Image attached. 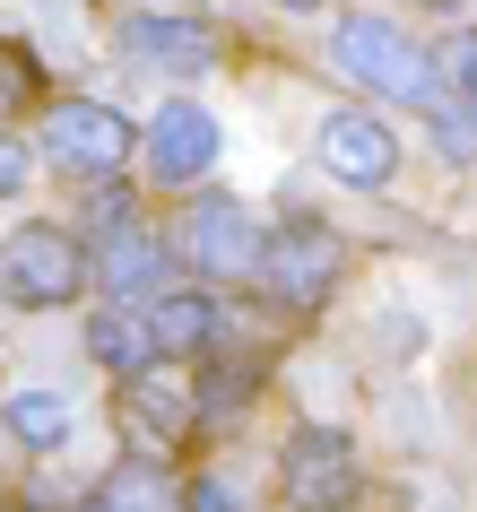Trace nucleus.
<instances>
[{"label": "nucleus", "mask_w": 477, "mask_h": 512, "mask_svg": "<svg viewBox=\"0 0 477 512\" xmlns=\"http://www.w3.org/2000/svg\"><path fill=\"white\" fill-rule=\"evenodd\" d=\"M339 70L347 79H365L373 96H391V105H443V79H434V53H425L417 35H399L391 18H339Z\"/></svg>", "instance_id": "f257e3e1"}, {"label": "nucleus", "mask_w": 477, "mask_h": 512, "mask_svg": "<svg viewBox=\"0 0 477 512\" xmlns=\"http://www.w3.org/2000/svg\"><path fill=\"white\" fill-rule=\"evenodd\" d=\"M79 287H87V243L70 235V226L35 217V226H18V235L0 243V296L9 304L61 313V304H79Z\"/></svg>", "instance_id": "f03ea898"}, {"label": "nucleus", "mask_w": 477, "mask_h": 512, "mask_svg": "<svg viewBox=\"0 0 477 512\" xmlns=\"http://www.w3.org/2000/svg\"><path fill=\"white\" fill-rule=\"evenodd\" d=\"M269 287V304H287V313H321L330 304V287L347 278V243L321 226V217H287L278 235H261V270H252Z\"/></svg>", "instance_id": "7ed1b4c3"}, {"label": "nucleus", "mask_w": 477, "mask_h": 512, "mask_svg": "<svg viewBox=\"0 0 477 512\" xmlns=\"http://www.w3.org/2000/svg\"><path fill=\"white\" fill-rule=\"evenodd\" d=\"M278 495L295 512H347L365 495V452H356V434L339 426H295L278 443Z\"/></svg>", "instance_id": "20e7f679"}, {"label": "nucleus", "mask_w": 477, "mask_h": 512, "mask_svg": "<svg viewBox=\"0 0 477 512\" xmlns=\"http://www.w3.org/2000/svg\"><path fill=\"white\" fill-rule=\"evenodd\" d=\"M174 252H183L200 278H252L261 270V226H252V209L243 200H226V191H200L183 209V226H174Z\"/></svg>", "instance_id": "39448f33"}, {"label": "nucleus", "mask_w": 477, "mask_h": 512, "mask_svg": "<svg viewBox=\"0 0 477 512\" xmlns=\"http://www.w3.org/2000/svg\"><path fill=\"white\" fill-rule=\"evenodd\" d=\"M131 148H139V131L122 122L113 105H53L44 113V157L61 165V174H79V183H113L122 165H131Z\"/></svg>", "instance_id": "423d86ee"}, {"label": "nucleus", "mask_w": 477, "mask_h": 512, "mask_svg": "<svg viewBox=\"0 0 477 512\" xmlns=\"http://www.w3.org/2000/svg\"><path fill=\"white\" fill-rule=\"evenodd\" d=\"M321 165L339 174V183H356V191H382L399 174V139H391V122L382 113H330L321 122Z\"/></svg>", "instance_id": "0eeeda50"}, {"label": "nucleus", "mask_w": 477, "mask_h": 512, "mask_svg": "<svg viewBox=\"0 0 477 512\" xmlns=\"http://www.w3.org/2000/svg\"><path fill=\"white\" fill-rule=\"evenodd\" d=\"M122 44H131V61H148V70H165V79H209L217 70V35L200 27V18H122Z\"/></svg>", "instance_id": "6e6552de"}, {"label": "nucleus", "mask_w": 477, "mask_h": 512, "mask_svg": "<svg viewBox=\"0 0 477 512\" xmlns=\"http://www.w3.org/2000/svg\"><path fill=\"white\" fill-rule=\"evenodd\" d=\"M217 165V122L200 105H165L157 131H148V174L157 183H200Z\"/></svg>", "instance_id": "1a4fd4ad"}, {"label": "nucleus", "mask_w": 477, "mask_h": 512, "mask_svg": "<svg viewBox=\"0 0 477 512\" xmlns=\"http://www.w3.org/2000/svg\"><path fill=\"white\" fill-rule=\"evenodd\" d=\"M139 330H148V356H200V348H217L226 313H217V296H200V287H174V296H157L139 313Z\"/></svg>", "instance_id": "9d476101"}, {"label": "nucleus", "mask_w": 477, "mask_h": 512, "mask_svg": "<svg viewBox=\"0 0 477 512\" xmlns=\"http://www.w3.org/2000/svg\"><path fill=\"white\" fill-rule=\"evenodd\" d=\"M165 261H174V252H157V235H148V226H105V235L87 243V270L105 278V287H122V296L157 287Z\"/></svg>", "instance_id": "9b49d317"}, {"label": "nucleus", "mask_w": 477, "mask_h": 512, "mask_svg": "<svg viewBox=\"0 0 477 512\" xmlns=\"http://www.w3.org/2000/svg\"><path fill=\"white\" fill-rule=\"evenodd\" d=\"M191 417H200V408H191V391H174V382H157V374H139L131 391H122V426H131V443H148V434H157V452H165Z\"/></svg>", "instance_id": "f8f14e48"}, {"label": "nucleus", "mask_w": 477, "mask_h": 512, "mask_svg": "<svg viewBox=\"0 0 477 512\" xmlns=\"http://www.w3.org/2000/svg\"><path fill=\"white\" fill-rule=\"evenodd\" d=\"M87 512H174V486H165V460H113Z\"/></svg>", "instance_id": "ddd939ff"}, {"label": "nucleus", "mask_w": 477, "mask_h": 512, "mask_svg": "<svg viewBox=\"0 0 477 512\" xmlns=\"http://www.w3.org/2000/svg\"><path fill=\"white\" fill-rule=\"evenodd\" d=\"M0 417H9V434L35 443V452H61V443H70V400H53V391H9Z\"/></svg>", "instance_id": "4468645a"}, {"label": "nucleus", "mask_w": 477, "mask_h": 512, "mask_svg": "<svg viewBox=\"0 0 477 512\" xmlns=\"http://www.w3.org/2000/svg\"><path fill=\"white\" fill-rule=\"evenodd\" d=\"M87 348L105 356L113 374H139V365H148V330H139V313H96V322H87Z\"/></svg>", "instance_id": "2eb2a0df"}, {"label": "nucleus", "mask_w": 477, "mask_h": 512, "mask_svg": "<svg viewBox=\"0 0 477 512\" xmlns=\"http://www.w3.org/2000/svg\"><path fill=\"white\" fill-rule=\"evenodd\" d=\"M252 391H261V365H217V374L191 391V408H200V417H226V408H243Z\"/></svg>", "instance_id": "dca6fc26"}, {"label": "nucleus", "mask_w": 477, "mask_h": 512, "mask_svg": "<svg viewBox=\"0 0 477 512\" xmlns=\"http://www.w3.org/2000/svg\"><path fill=\"white\" fill-rule=\"evenodd\" d=\"M27 96H35V61L18 53V44H0V122L27 105Z\"/></svg>", "instance_id": "f3484780"}, {"label": "nucleus", "mask_w": 477, "mask_h": 512, "mask_svg": "<svg viewBox=\"0 0 477 512\" xmlns=\"http://www.w3.org/2000/svg\"><path fill=\"white\" fill-rule=\"evenodd\" d=\"M425 122L443 131L451 157H477V122H469V105H425Z\"/></svg>", "instance_id": "a211bd4d"}, {"label": "nucleus", "mask_w": 477, "mask_h": 512, "mask_svg": "<svg viewBox=\"0 0 477 512\" xmlns=\"http://www.w3.org/2000/svg\"><path fill=\"white\" fill-rule=\"evenodd\" d=\"M174 512H235V486L226 478H191L183 495H174Z\"/></svg>", "instance_id": "6ab92c4d"}, {"label": "nucleus", "mask_w": 477, "mask_h": 512, "mask_svg": "<svg viewBox=\"0 0 477 512\" xmlns=\"http://www.w3.org/2000/svg\"><path fill=\"white\" fill-rule=\"evenodd\" d=\"M18 191H27V139L0 131V200H18Z\"/></svg>", "instance_id": "aec40b11"}, {"label": "nucleus", "mask_w": 477, "mask_h": 512, "mask_svg": "<svg viewBox=\"0 0 477 512\" xmlns=\"http://www.w3.org/2000/svg\"><path fill=\"white\" fill-rule=\"evenodd\" d=\"M451 70H460V105L477 113V35H460V61H451Z\"/></svg>", "instance_id": "412c9836"}, {"label": "nucleus", "mask_w": 477, "mask_h": 512, "mask_svg": "<svg viewBox=\"0 0 477 512\" xmlns=\"http://www.w3.org/2000/svg\"><path fill=\"white\" fill-rule=\"evenodd\" d=\"M278 9H295V18H304V9H321V0H278Z\"/></svg>", "instance_id": "4be33fe9"}]
</instances>
